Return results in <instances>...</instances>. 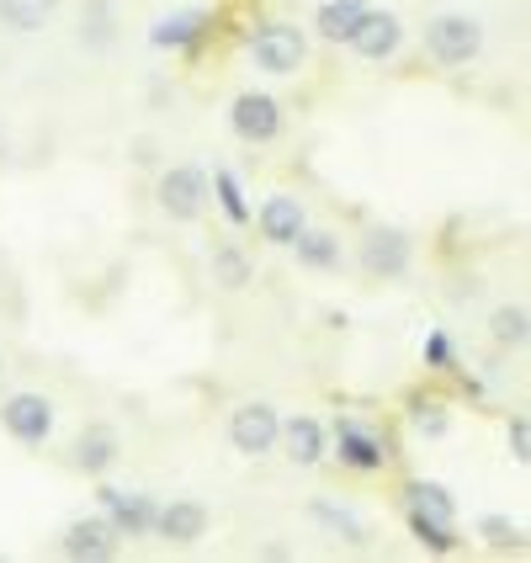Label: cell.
<instances>
[{
	"mask_svg": "<svg viewBox=\"0 0 531 563\" xmlns=\"http://www.w3.org/2000/svg\"><path fill=\"white\" fill-rule=\"evenodd\" d=\"M335 457L351 463V468H383V463H388V446H383L373 431H362L356 420H341V426H335Z\"/></svg>",
	"mask_w": 531,
	"mask_h": 563,
	"instance_id": "4fadbf2b",
	"label": "cell"
},
{
	"mask_svg": "<svg viewBox=\"0 0 531 563\" xmlns=\"http://www.w3.org/2000/svg\"><path fill=\"white\" fill-rule=\"evenodd\" d=\"M159 208H165V219H176V223L202 219V208H208V176L197 165H170L159 176Z\"/></svg>",
	"mask_w": 531,
	"mask_h": 563,
	"instance_id": "277c9868",
	"label": "cell"
},
{
	"mask_svg": "<svg viewBox=\"0 0 531 563\" xmlns=\"http://www.w3.org/2000/svg\"><path fill=\"white\" fill-rule=\"evenodd\" d=\"M64 553L69 559H86V563H101L118 553V527L107 521V516H80V521H69V532H64Z\"/></svg>",
	"mask_w": 531,
	"mask_h": 563,
	"instance_id": "ba28073f",
	"label": "cell"
},
{
	"mask_svg": "<svg viewBox=\"0 0 531 563\" xmlns=\"http://www.w3.org/2000/svg\"><path fill=\"white\" fill-rule=\"evenodd\" d=\"M281 441H287V457H292L298 468H313V463L324 457V426H319L313 415L287 420V426H281Z\"/></svg>",
	"mask_w": 531,
	"mask_h": 563,
	"instance_id": "5bb4252c",
	"label": "cell"
},
{
	"mask_svg": "<svg viewBox=\"0 0 531 563\" xmlns=\"http://www.w3.org/2000/svg\"><path fill=\"white\" fill-rule=\"evenodd\" d=\"M489 335H495L500 345H521L531 335V313L527 309H510V303H505V309L489 313Z\"/></svg>",
	"mask_w": 531,
	"mask_h": 563,
	"instance_id": "ffe728a7",
	"label": "cell"
},
{
	"mask_svg": "<svg viewBox=\"0 0 531 563\" xmlns=\"http://www.w3.org/2000/svg\"><path fill=\"white\" fill-rule=\"evenodd\" d=\"M112 463H118V437L107 426H91L86 437L75 441V468L80 473H107Z\"/></svg>",
	"mask_w": 531,
	"mask_h": 563,
	"instance_id": "e0dca14e",
	"label": "cell"
},
{
	"mask_svg": "<svg viewBox=\"0 0 531 563\" xmlns=\"http://www.w3.org/2000/svg\"><path fill=\"white\" fill-rule=\"evenodd\" d=\"M409 521H414V532H420V542H431L436 553H446V548H452V527H441V521H431V516H420V510H409Z\"/></svg>",
	"mask_w": 531,
	"mask_h": 563,
	"instance_id": "603a6c76",
	"label": "cell"
},
{
	"mask_svg": "<svg viewBox=\"0 0 531 563\" xmlns=\"http://www.w3.org/2000/svg\"><path fill=\"white\" fill-rule=\"evenodd\" d=\"M409 495H414V510H420V516H431V521H441V527H452V500H446L441 484H414Z\"/></svg>",
	"mask_w": 531,
	"mask_h": 563,
	"instance_id": "44dd1931",
	"label": "cell"
},
{
	"mask_svg": "<svg viewBox=\"0 0 531 563\" xmlns=\"http://www.w3.org/2000/svg\"><path fill=\"white\" fill-rule=\"evenodd\" d=\"M197 37V16L191 11H181V16H165L155 27V43L159 48H181V43H191Z\"/></svg>",
	"mask_w": 531,
	"mask_h": 563,
	"instance_id": "7402d4cb",
	"label": "cell"
},
{
	"mask_svg": "<svg viewBox=\"0 0 531 563\" xmlns=\"http://www.w3.org/2000/svg\"><path fill=\"white\" fill-rule=\"evenodd\" d=\"M362 16H367L362 0H324V5H319V32H324L330 43H351L356 27H362Z\"/></svg>",
	"mask_w": 531,
	"mask_h": 563,
	"instance_id": "2e32d148",
	"label": "cell"
},
{
	"mask_svg": "<svg viewBox=\"0 0 531 563\" xmlns=\"http://www.w3.org/2000/svg\"><path fill=\"white\" fill-rule=\"evenodd\" d=\"M277 441H281V415L272 405L251 399V405H240L229 415V446L240 457H266V452H277Z\"/></svg>",
	"mask_w": 531,
	"mask_h": 563,
	"instance_id": "7a4b0ae2",
	"label": "cell"
},
{
	"mask_svg": "<svg viewBox=\"0 0 531 563\" xmlns=\"http://www.w3.org/2000/svg\"><path fill=\"white\" fill-rule=\"evenodd\" d=\"M362 272L377 282H394L409 272V240L399 229H373L367 240H362Z\"/></svg>",
	"mask_w": 531,
	"mask_h": 563,
	"instance_id": "52a82bcc",
	"label": "cell"
},
{
	"mask_svg": "<svg viewBox=\"0 0 531 563\" xmlns=\"http://www.w3.org/2000/svg\"><path fill=\"white\" fill-rule=\"evenodd\" d=\"M399 43H405V27H399V16L394 11H367L362 16V27H356V37H351V48L362 54V59H394L399 54Z\"/></svg>",
	"mask_w": 531,
	"mask_h": 563,
	"instance_id": "9c48e42d",
	"label": "cell"
},
{
	"mask_svg": "<svg viewBox=\"0 0 531 563\" xmlns=\"http://www.w3.org/2000/svg\"><path fill=\"white\" fill-rule=\"evenodd\" d=\"M0 367H5V362H0Z\"/></svg>",
	"mask_w": 531,
	"mask_h": 563,
	"instance_id": "484cf974",
	"label": "cell"
},
{
	"mask_svg": "<svg viewBox=\"0 0 531 563\" xmlns=\"http://www.w3.org/2000/svg\"><path fill=\"white\" fill-rule=\"evenodd\" d=\"M292 251H298V266H309V272H341V240L324 229H303Z\"/></svg>",
	"mask_w": 531,
	"mask_h": 563,
	"instance_id": "ac0fdd59",
	"label": "cell"
},
{
	"mask_svg": "<svg viewBox=\"0 0 531 563\" xmlns=\"http://www.w3.org/2000/svg\"><path fill=\"white\" fill-rule=\"evenodd\" d=\"M219 197H223V213H229L234 223L251 219V208L240 202V187H234V176H223V170H219Z\"/></svg>",
	"mask_w": 531,
	"mask_h": 563,
	"instance_id": "cb8c5ba5",
	"label": "cell"
},
{
	"mask_svg": "<svg viewBox=\"0 0 531 563\" xmlns=\"http://www.w3.org/2000/svg\"><path fill=\"white\" fill-rule=\"evenodd\" d=\"M155 532L165 537V542H176V548H191L197 537L208 532V505L170 500L165 510H155Z\"/></svg>",
	"mask_w": 531,
	"mask_h": 563,
	"instance_id": "7c38bea8",
	"label": "cell"
},
{
	"mask_svg": "<svg viewBox=\"0 0 531 563\" xmlns=\"http://www.w3.org/2000/svg\"><path fill=\"white\" fill-rule=\"evenodd\" d=\"M303 229H309V219H303V202L298 197H266V208H261V240L266 245L292 251Z\"/></svg>",
	"mask_w": 531,
	"mask_h": 563,
	"instance_id": "8fae6325",
	"label": "cell"
},
{
	"mask_svg": "<svg viewBox=\"0 0 531 563\" xmlns=\"http://www.w3.org/2000/svg\"><path fill=\"white\" fill-rule=\"evenodd\" d=\"M510 452L531 463V420H510Z\"/></svg>",
	"mask_w": 531,
	"mask_h": 563,
	"instance_id": "d4e9b609",
	"label": "cell"
},
{
	"mask_svg": "<svg viewBox=\"0 0 531 563\" xmlns=\"http://www.w3.org/2000/svg\"><path fill=\"white\" fill-rule=\"evenodd\" d=\"M229 123H234V133H240L245 144H272V139L281 133V107L266 91H245L240 101H234Z\"/></svg>",
	"mask_w": 531,
	"mask_h": 563,
	"instance_id": "8992f818",
	"label": "cell"
},
{
	"mask_svg": "<svg viewBox=\"0 0 531 563\" xmlns=\"http://www.w3.org/2000/svg\"><path fill=\"white\" fill-rule=\"evenodd\" d=\"M213 282L229 287V292H240V287L251 282V261L234 251V245H219V251H213Z\"/></svg>",
	"mask_w": 531,
	"mask_h": 563,
	"instance_id": "d6986e66",
	"label": "cell"
},
{
	"mask_svg": "<svg viewBox=\"0 0 531 563\" xmlns=\"http://www.w3.org/2000/svg\"><path fill=\"white\" fill-rule=\"evenodd\" d=\"M101 516L118 527V537L155 532V500L150 495H123V489H101Z\"/></svg>",
	"mask_w": 531,
	"mask_h": 563,
	"instance_id": "30bf717a",
	"label": "cell"
},
{
	"mask_svg": "<svg viewBox=\"0 0 531 563\" xmlns=\"http://www.w3.org/2000/svg\"><path fill=\"white\" fill-rule=\"evenodd\" d=\"M251 59L266 69V75H298L303 59H309V43L303 32L287 27V22H266V27L251 37Z\"/></svg>",
	"mask_w": 531,
	"mask_h": 563,
	"instance_id": "3957f363",
	"label": "cell"
},
{
	"mask_svg": "<svg viewBox=\"0 0 531 563\" xmlns=\"http://www.w3.org/2000/svg\"><path fill=\"white\" fill-rule=\"evenodd\" d=\"M425 48H431V59L446 64V69H457V64L478 59V48H484V27L463 16V11H446L436 22H425Z\"/></svg>",
	"mask_w": 531,
	"mask_h": 563,
	"instance_id": "6da1fadb",
	"label": "cell"
},
{
	"mask_svg": "<svg viewBox=\"0 0 531 563\" xmlns=\"http://www.w3.org/2000/svg\"><path fill=\"white\" fill-rule=\"evenodd\" d=\"M0 426L22 446H43V441L54 437V405L43 394H16V399L0 405Z\"/></svg>",
	"mask_w": 531,
	"mask_h": 563,
	"instance_id": "5b68a950",
	"label": "cell"
},
{
	"mask_svg": "<svg viewBox=\"0 0 531 563\" xmlns=\"http://www.w3.org/2000/svg\"><path fill=\"white\" fill-rule=\"evenodd\" d=\"M59 0H0V27L5 32H43L54 22Z\"/></svg>",
	"mask_w": 531,
	"mask_h": 563,
	"instance_id": "9a60e30c",
	"label": "cell"
}]
</instances>
